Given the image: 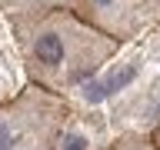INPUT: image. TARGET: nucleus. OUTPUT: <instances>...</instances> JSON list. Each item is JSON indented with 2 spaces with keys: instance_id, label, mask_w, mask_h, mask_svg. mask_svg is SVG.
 <instances>
[{
  "instance_id": "nucleus-6",
  "label": "nucleus",
  "mask_w": 160,
  "mask_h": 150,
  "mask_svg": "<svg viewBox=\"0 0 160 150\" xmlns=\"http://www.w3.org/2000/svg\"><path fill=\"white\" fill-rule=\"evenodd\" d=\"M153 140H157V147H160V127H157V133H153Z\"/></svg>"
},
{
  "instance_id": "nucleus-4",
  "label": "nucleus",
  "mask_w": 160,
  "mask_h": 150,
  "mask_svg": "<svg viewBox=\"0 0 160 150\" xmlns=\"http://www.w3.org/2000/svg\"><path fill=\"white\" fill-rule=\"evenodd\" d=\"M0 7L10 17V23H17V20L43 17V13H53V10H77L80 0H0Z\"/></svg>"
},
{
  "instance_id": "nucleus-3",
  "label": "nucleus",
  "mask_w": 160,
  "mask_h": 150,
  "mask_svg": "<svg viewBox=\"0 0 160 150\" xmlns=\"http://www.w3.org/2000/svg\"><path fill=\"white\" fill-rule=\"evenodd\" d=\"M150 10H153V0H80L77 13L123 43L127 37H137Z\"/></svg>"
},
{
  "instance_id": "nucleus-1",
  "label": "nucleus",
  "mask_w": 160,
  "mask_h": 150,
  "mask_svg": "<svg viewBox=\"0 0 160 150\" xmlns=\"http://www.w3.org/2000/svg\"><path fill=\"white\" fill-rule=\"evenodd\" d=\"M13 33L30 83L53 93L80 87L83 80L100 73L120 50L117 37L93 27L77 10H53L43 17L17 20Z\"/></svg>"
},
{
  "instance_id": "nucleus-5",
  "label": "nucleus",
  "mask_w": 160,
  "mask_h": 150,
  "mask_svg": "<svg viewBox=\"0 0 160 150\" xmlns=\"http://www.w3.org/2000/svg\"><path fill=\"white\" fill-rule=\"evenodd\" d=\"M107 150H160V147H157L153 137H137V133H133V137H120L117 143H110Z\"/></svg>"
},
{
  "instance_id": "nucleus-2",
  "label": "nucleus",
  "mask_w": 160,
  "mask_h": 150,
  "mask_svg": "<svg viewBox=\"0 0 160 150\" xmlns=\"http://www.w3.org/2000/svg\"><path fill=\"white\" fill-rule=\"evenodd\" d=\"M70 110L63 93L30 83L0 103V150H57Z\"/></svg>"
}]
</instances>
